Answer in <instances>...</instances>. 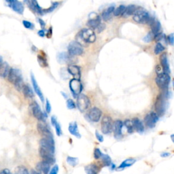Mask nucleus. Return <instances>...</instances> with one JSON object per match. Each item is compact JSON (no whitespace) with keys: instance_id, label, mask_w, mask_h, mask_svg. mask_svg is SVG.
<instances>
[{"instance_id":"1","label":"nucleus","mask_w":174,"mask_h":174,"mask_svg":"<svg viewBox=\"0 0 174 174\" xmlns=\"http://www.w3.org/2000/svg\"><path fill=\"white\" fill-rule=\"evenodd\" d=\"M8 81L17 88L19 91L22 90L23 87L24 86L23 80L22 77V73L21 70L17 68H10L8 76Z\"/></svg>"},{"instance_id":"2","label":"nucleus","mask_w":174,"mask_h":174,"mask_svg":"<svg viewBox=\"0 0 174 174\" xmlns=\"http://www.w3.org/2000/svg\"><path fill=\"white\" fill-rule=\"evenodd\" d=\"M77 41L79 44L82 43H93L96 40V35L93 30L90 28L84 29L79 32L76 36Z\"/></svg>"},{"instance_id":"3","label":"nucleus","mask_w":174,"mask_h":174,"mask_svg":"<svg viewBox=\"0 0 174 174\" xmlns=\"http://www.w3.org/2000/svg\"><path fill=\"white\" fill-rule=\"evenodd\" d=\"M170 80L171 78H170L169 74L165 72H163L162 74L157 75V77L155 79L157 86L159 87L160 89L162 90V93L166 95L167 97L168 95V87Z\"/></svg>"},{"instance_id":"4","label":"nucleus","mask_w":174,"mask_h":174,"mask_svg":"<svg viewBox=\"0 0 174 174\" xmlns=\"http://www.w3.org/2000/svg\"><path fill=\"white\" fill-rule=\"evenodd\" d=\"M167 98V97L163 93L157 96L154 103V109H155V112L159 116H162L165 113Z\"/></svg>"},{"instance_id":"5","label":"nucleus","mask_w":174,"mask_h":174,"mask_svg":"<svg viewBox=\"0 0 174 174\" xmlns=\"http://www.w3.org/2000/svg\"><path fill=\"white\" fill-rule=\"evenodd\" d=\"M29 110L30 113H31L35 118L38 119V120L46 121V120L48 117L47 114L42 111L40 106H39L38 104L36 102H33L29 105Z\"/></svg>"},{"instance_id":"6","label":"nucleus","mask_w":174,"mask_h":174,"mask_svg":"<svg viewBox=\"0 0 174 174\" xmlns=\"http://www.w3.org/2000/svg\"><path fill=\"white\" fill-rule=\"evenodd\" d=\"M151 19L150 15L143 9L137 10L134 13L133 20L138 23H148Z\"/></svg>"},{"instance_id":"7","label":"nucleus","mask_w":174,"mask_h":174,"mask_svg":"<svg viewBox=\"0 0 174 174\" xmlns=\"http://www.w3.org/2000/svg\"><path fill=\"white\" fill-rule=\"evenodd\" d=\"M40 148L54 154L55 147H54V141L53 137H46L42 138L40 141Z\"/></svg>"},{"instance_id":"8","label":"nucleus","mask_w":174,"mask_h":174,"mask_svg":"<svg viewBox=\"0 0 174 174\" xmlns=\"http://www.w3.org/2000/svg\"><path fill=\"white\" fill-rule=\"evenodd\" d=\"M67 50H68L69 54L73 56H80L84 52L83 47L80 44H79L76 41H73V42H70L68 47H67Z\"/></svg>"},{"instance_id":"9","label":"nucleus","mask_w":174,"mask_h":174,"mask_svg":"<svg viewBox=\"0 0 174 174\" xmlns=\"http://www.w3.org/2000/svg\"><path fill=\"white\" fill-rule=\"evenodd\" d=\"M83 86L80 80L73 78L70 81V89L74 97L80 95Z\"/></svg>"},{"instance_id":"10","label":"nucleus","mask_w":174,"mask_h":174,"mask_svg":"<svg viewBox=\"0 0 174 174\" xmlns=\"http://www.w3.org/2000/svg\"><path fill=\"white\" fill-rule=\"evenodd\" d=\"M90 100L84 94H80L77 97V107L81 112H84L89 108Z\"/></svg>"},{"instance_id":"11","label":"nucleus","mask_w":174,"mask_h":174,"mask_svg":"<svg viewBox=\"0 0 174 174\" xmlns=\"http://www.w3.org/2000/svg\"><path fill=\"white\" fill-rule=\"evenodd\" d=\"M101 126H102V131L104 134H109L113 131L114 123L112 119L108 116H104L102 118V122H101Z\"/></svg>"},{"instance_id":"12","label":"nucleus","mask_w":174,"mask_h":174,"mask_svg":"<svg viewBox=\"0 0 174 174\" xmlns=\"http://www.w3.org/2000/svg\"><path fill=\"white\" fill-rule=\"evenodd\" d=\"M37 129L38 132L44 136V137H53L52 132H51L50 129L48 125L46 122V121L43 120H39V122L37 125Z\"/></svg>"},{"instance_id":"13","label":"nucleus","mask_w":174,"mask_h":174,"mask_svg":"<svg viewBox=\"0 0 174 174\" xmlns=\"http://www.w3.org/2000/svg\"><path fill=\"white\" fill-rule=\"evenodd\" d=\"M159 116L155 112H151L147 114L144 118V123L148 128H154L159 120Z\"/></svg>"},{"instance_id":"14","label":"nucleus","mask_w":174,"mask_h":174,"mask_svg":"<svg viewBox=\"0 0 174 174\" xmlns=\"http://www.w3.org/2000/svg\"><path fill=\"white\" fill-rule=\"evenodd\" d=\"M101 24V18L95 12H92L89 15V20L87 23V26L92 29H95Z\"/></svg>"},{"instance_id":"15","label":"nucleus","mask_w":174,"mask_h":174,"mask_svg":"<svg viewBox=\"0 0 174 174\" xmlns=\"http://www.w3.org/2000/svg\"><path fill=\"white\" fill-rule=\"evenodd\" d=\"M39 154H40L41 158L43 159V161H46V162L50 163V165L54 164V162H55L54 154L51 153V152H48V151L40 148V149H39Z\"/></svg>"},{"instance_id":"16","label":"nucleus","mask_w":174,"mask_h":174,"mask_svg":"<svg viewBox=\"0 0 174 174\" xmlns=\"http://www.w3.org/2000/svg\"><path fill=\"white\" fill-rule=\"evenodd\" d=\"M102 116V112L98 108H93L88 112V116L90 120L92 122H97L100 120L101 117Z\"/></svg>"},{"instance_id":"17","label":"nucleus","mask_w":174,"mask_h":174,"mask_svg":"<svg viewBox=\"0 0 174 174\" xmlns=\"http://www.w3.org/2000/svg\"><path fill=\"white\" fill-rule=\"evenodd\" d=\"M31 83H32V85H33V90H34L35 93L37 94V95L38 96L39 98L40 99L41 102H42V103H44L45 101H44V97L43 93H42L40 87L39 86L38 82H37L36 79H35V76H34V75H33V73H31Z\"/></svg>"},{"instance_id":"18","label":"nucleus","mask_w":174,"mask_h":174,"mask_svg":"<svg viewBox=\"0 0 174 174\" xmlns=\"http://www.w3.org/2000/svg\"><path fill=\"white\" fill-rule=\"evenodd\" d=\"M25 2L33 12H36L40 15H42L44 14V10L40 6L37 0H25Z\"/></svg>"},{"instance_id":"19","label":"nucleus","mask_w":174,"mask_h":174,"mask_svg":"<svg viewBox=\"0 0 174 174\" xmlns=\"http://www.w3.org/2000/svg\"><path fill=\"white\" fill-rule=\"evenodd\" d=\"M122 127H123V122L121 120H118L114 122V137L116 139H120V138L122 137Z\"/></svg>"},{"instance_id":"20","label":"nucleus","mask_w":174,"mask_h":174,"mask_svg":"<svg viewBox=\"0 0 174 174\" xmlns=\"http://www.w3.org/2000/svg\"><path fill=\"white\" fill-rule=\"evenodd\" d=\"M37 171L43 174H48L50 170V164L46 161H42L36 165Z\"/></svg>"},{"instance_id":"21","label":"nucleus","mask_w":174,"mask_h":174,"mask_svg":"<svg viewBox=\"0 0 174 174\" xmlns=\"http://www.w3.org/2000/svg\"><path fill=\"white\" fill-rule=\"evenodd\" d=\"M67 72H69V74H70L74 78L80 80L81 76V72H80V69L78 66L75 65H69L67 67Z\"/></svg>"},{"instance_id":"22","label":"nucleus","mask_w":174,"mask_h":174,"mask_svg":"<svg viewBox=\"0 0 174 174\" xmlns=\"http://www.w3.org/2000/svg\"><path fill=\"white\" fill-rule=\"evenodd\" d=\"M12 10L14 11L19 14V15H23L24 12V6L22 2H21L19 0H14L11 4L10 5Z\"/></svg>"},{"instance_id":"23","label":"nucleus","mask_w":174,"mask_h":174,"mask_svg":"<svg viewBox=\"0 0 174 174\" xmlns=\"http://www.w3.org/2000/svg\"><path fill=\"white\" fill-rule=\"evenodd\" d=\"M148 24L150 25L151 29H152V32L154 33V35H156L159 33H160L161 25L159 21L155 20V19H153V18L151 17Z\"/></svg>"},{"instance_id":"24","label":"nucleus","mask_w":174,"mask_h":174,"mask_svg":"<svg viewBox=\"0 0 174 174\" xmlns=\"http://www.w3.org/2000/svg\"><path fill=\"white\" fill-rule=\"evenodd\" d=\"M160 62H161V67H162L164 72L169 74L170 73L169 65L167 56V54L165 53H163V54H161V56H160Z\"/></svg>"},{"instance_id":"25","label":"nucleus","mask_w":174,"mask_h":174,"mask_svg":"<svg viewBox=\"0 0 174 174\" xmlns=\"http://www.w3.org/2000/svg\"><path fill=\"white\" fill-rule=\"evenodd\" d=\"M10 70V67L8 63L2 62L0 63V78H8Z\"/></svg>"},{"instance_id":"26","label":"nucleus","mask_w":174,"mask_h":174,"mask_svg":"<svg viewBox=\"0 0 174 174\" xmlns=\"http://www.w3.org/2000/svg\"><path fill=\"white\" fill-rule=\"evenodd\" d=\"M72 56L68 52H60L57 54V61L59 63H67L71 61Z\"/></svg>"},{"instance_id":"27","label":"nucleus","mask_w":174,"mask_h":174,"mask_svg":"<svg viewBox=\"0 0 174 174\" xmlns=\"http://www.w3.org/2000/svg\"><path fill=\"white\" fill-rule=\"evenodd\" d=\"M68 130L72 135L76 137L78 139L81 137V135L78 131V125L76 122H70V125H69Z\"/></svg>"},{"instance_id":"28","label":"nucleus","mask_w":174,"mask_h":174,"mask_svg":"<svg viewBox=\"0 0 174 174\" xmlns=\"http://www.w3.org/2000/svg\"><path fill=\"white\" fill-rule=\"evenodd\" d=\"M132 122L134 129H135L137 132L139 133H142L144 131V127H143V123L141 122V120L139 118H135L133 119Z\"/></svg>"},{"instance_id":"29","label":"nucleus","mask_w":174,"mask_h":174,"mask_svg":"<svg viewBox=\"0 0 174 174\" xmlns=\"http://www.w3.org/2000/svg\"><path fill=\"white\" fill-rule=\"evenodd\" d=\"M22 91L26 98L31 99L34 97V93H33V89L29 84H24L22 88Z\"/></svg>"},{"instance_id":"30","label":"nucleus","mask_w":174,"mask_h":174,"mask_svg":"<svg viewBox=\"0 0 174 174\" xmlns=\"http://www.w3.org/2000/svg\"><path fill=\"white\" fill-rule=\"evenodd\" d=\"M114 10V6H111L105 10L102 13V18L105 21H109L112 18V15L113 14Z\"/></svg>"},{"instance_id":"31","label":"nucleus","mask_w":174,"mask_h":174,"mask_svg":"<svg viewBox=\"0 0 174 174\" xmlns=\"http://www.w3.org/2000/svg\"><path fill=\"white\" fill-rule=\"evenodd\" d=\"M50 120H51V123H52V125L54 126V128H55V131H56V135H57L58 136L62 135V133H63V132H62V129H61V125H60V124L58 122L57 119H56V117L54 116H52V117H51Z\"/></svg>"},{"instance_id":"32","label":"nucleus","mask_w":174,"mask_h":174,"mask_svg":"<svg viewBox=\"0 0 174 174\" xmlns=\"http://www.w3.org/2000/svg\"><path fill=\"white\" fill-rule=\"evenodd\" d=\"M84 170L86 174H98L99 169L97 165L92 164L85 167Z\"/></svg>"},{"instance_id":"33","label":"nucleus","mask_w":174,"mask_h":174,"mask_svg":"<svg viewBox=\"0 0 174 174\" xmlns=\"http://www.w3.org/2000/svg\"><path fill=\"white\" fill-rule=\"evenodd\" d=\"M137 10V7L135 6V5H129V6H128L127 7H126L125 12L123 13V16L124 17H129V16L133 15H134L135 12H136Z\"/></svg>"},{"instance_id":"34","label":"nucleus","mask_w":174,"mask_h":174,"mask_svg":"<svg viewBox=\"0 0 174 174\" xmlns=\"http://www.w3.org/2000/svg\"><path fill=\"white\" fill-rule=\"evenodd\" d=\"M136 162V160L133 159H126L125 161H124L120 165V166L118 167V169H123L126 167H129L132 165H133Z\"/></svg>"},{"instance_id":"35","label":"nucleus","mask_w":174,"mask_h":174,"mask_svg":"<svg viewBox=\"0 0 174 174\" xmlns=\"http://www.w3.org/2000/svg\"><path fill=\"white\" fill-rule=\"evenodd\" d=\"M126 7L124 6V5H120L118 7H117L116 9H114V15L115 17H119V16H122L123 13L125 12Z\"/></svg>"},{"instance_id":"36","label":"nucleus","mask_w":174,"mask_h":174,"mask_svg":"<svg viewBox=\"0 0 174 174\" xmlns=\"http://www.w3.org/2000/svg\"><path fill=\"white\" fill-rule=\"evenodd\" d=\"M38 61L40 65L42 67H46L48 66V62L45 56H44L42 54H38Z\"/></svg>"},{"instance_id":"37","label":"nucleus","mask_w":174,"mask_h":174,"mask_svg":"<svg viewBox=\"0 0 174 174\" xmlns=\"http://www.w3.org/2000/svg\"><path fill=\"white\" fill-rule=\"evenodd\" d=\"M124 125H125L126 128H127V131L129 133H131L133 132L134 130L133 125V122L131 121V120H126L124 122Z\"/></svg>"},{"instance_id":"38","label":"nucleus","mask_w":174,"mask_h":174,"mask_svg":"<svg viewBox=\"0 0 174 174\" xmlns=\"http://www.w3.org/2000/svg\"><path fill=\"white\" fill-rule=\"evenodd\" d=\"M67 163L69 165L72 167H75L78 163V159L76 157H67Z\"/></svg>"},{"instance_id":"39","label":"nucleus","mask_w":174,"mask_h":174,"mask_svg":"<svg viewBox=\"0 0 174 174\" xmlns=\"http://www.w3.org/2000/svg\"><path fill=\"white\" fill-rule=\"evenodd\" d=\"M102 158V161L103 163L105 166H110L112 165V160L110 159V157L108 155V154H103L102 157H101Z\"/></svg>"},{"instance_id":"40","label":"nucleus","mask_w":174,"mask_h":174,"mask_svg":"<svg viewBox=\"0 0 174 174\" xmlns=\"http://www.w3.org/2000/svg\"><path fill=\"white\" fill-rule=\"evenodd\" d=\"M163 50H165V47L163 46V44L160 43V42H157L155 46V48H154V53H155V54H159Z\"/></svg>"},{"instance_id":"41","label":"nucleus","mask_w":174,"mask_h":174,"mask_svg":"<svg viewBox=\"0 0 174 174\" xmlns=\"http://www.w3.org/2000/svg\"><path fill=\"white\" fill-rule=\"evenodd\" d=\"M16 174H30L24 166H19L16 169Z\"/></svg>"},{"instance_id":"42","label":"nucleus","mask_w":174,"mask_h":174,"mask_svg":"<svg viewBox=\"0 0 174 174\" xmlns=\"http://www.w3.org/2000/svg\"><path fill=\"white\" fill-rule=\"evenodd\" d=\"M154 36H155V35H154V33L151 31L150 33H148V34L145 35L144 38H143V40L145 42H150L154 40Z\"/></svg>"},{"instance_id":"43","label":"nucleus","mask_w":174,"mask_h":174,"mask_svg":"<svg viewBox=\"0 0 174 174\" xmlns=\"http://www.w3.org/2000/svg\"><path fill=\"white\" fill-rule=\"evenodd\" d=\"M58 4H59V3L58 2H53L52 3V5H51V6L49 8L46 9V10H44V12H46V13H48V12H51L52 11H54L55 9L57 8Z\"/></svg>"},{"instance_id":"44","label":"nucleus","mask_w":174,"mask_h":174,"mask_svg":"<svg viewBox=\"0 0 174 174\" xmlns=\"http://www.w3.org/2000/svg\"><path fill=\"white\" fill-rule=\"evenodd\" d=\"M66 104H67V108H68L69 110H73L76 108L75 103H74V102L72 99H67L66 102Z\"/></svg>"},{"instance_id":"45","label":"nucleus","mask_w":174,"mask_h":174,"mask_svg":"<svg viewBox=\"0 0 174 174\" xmlns=\"http://www.w3.org/2000/svg\"><path fill=\"white\" fill-rule=\"evenodd\" d=\"M23 24L24 27L25 28H27V29H29L31 30L34 29V27H35L34 25L32 23L30 22V21H23Z\"/></svg>"},{"instance_id":"46","label":"nucleus","mask_w":174,"mask_h":174,"mask_svg":"<svg viewBox=\"0 0 174 174\" xmlns=\"http://www.w3.org/2000/svg\"><path fill=\"white\" fill-rule=\"evenodd\" d=\"M102 152H101V150L99 148H95V150H94V158L95 159L97 160L100 159L102 157Z\"/></svg>"},{"instance_id":"47","label":"nucleus","mask_w":174,"mask_h":174,"mask_svg":"<svg viewBox=\"0 0 174 174\" xmlns=\"http://www.w3.org/2000/svg\"><path fill=\"white\" fill-rule=\"evenodd\" d=\"M51 110H52V108H51L50 103L48 99H46V111L48 114H49L50 113Z\"/></svg>"},{"instance_id":"48","label":"nucleus","mask_w":174,"mask_h":174,"mask_svg":"<svg viewBox=\"0 0 174 174\" xmlns=\"http://www.w3.org/2000/svg\"><path fill=\"white\" fill-rule=\"evenodd\" d=\"M58 166L57 165H55L50 170L48 174H58Z\"/></svg>"},{"instance_id":"49","label":"nucleus","mask_w":174,"mask_h":174,"mask_svg":"<svg viewBox=\"0 0 174 174\" xmlns=\"http://www.w3.org/2000/svg\"><path fill=\"white\" fill-rule=\"evenodd\" d=\"M167 40H168L169 43L171 44V45H173L174 44V34L173 33H171V34H169L168 35Z\"/></svg>"},{"instance_id":"50","label":"nucleus","mask_w":174,"mask_h":174,"mask_svg":"<svg viewBox=\"0 0 174 174\" xmlns=\"http://www.w3.org/2000/svg\"><path fill=\"white\" fill-rule=\"evenodd\" d=\"M95 136L99 141H100V142H103V141H104V137H103L102 135L99 133L98 131H96L95 132Z\"/></svg>"},{"instance_id":"51","label":"nucleus","mask_w":174,"mask_h":174,"mask_svg":"<svg viewBox=\"0 0 174 174\" xmlns=\"http://www.w3.org/2000/svg\"><path fill=\"white\" fill-rule=\"evenodd\" d=\"M38 21H39V23L40 24L41 27H42V29H44V27H46V23H44V21L41 19H38Z\"/></svg>"},{"instance_id":"52","label":"nucleus","mask_w":174,"mask_h":174,"mask_svg":"<svg viewBox=\"0 0 174 174\" xmlns=\"http://www.w3.org/2000/svg\"><path fill=\"white\" fill-rule=\"evenodd\" d=\"M38 34L39 36L42 37V38H44V37L45 36L46 33H45V31H44V29H41L38 32Z\"/></svg>"},{"instance_id":"53","label":"nucleus","mask_w":174,"mask_h":174,"mask_svg":"<svg viewBox=\"0 0 174 174\" xmlns=\"http://www.w3.org/2000/svg\"><path fill=\"white\" fill-rule=\"evenodd\" d=\"M0 174H12V173H10V170L8 169H3L2 171H1Z\"/></svg>"},{"instance_id":"54","label":"nucleus","mask_w":174,"mask_h":174,"mask_svg":"<svg viewBox=\"0 0 174 174\" xmlns=\"http://www.w3.org/2000/svg\"><path fill=\"white\" fill-rule=\"evenodd\" d=\"M170 155V153L169 152H164V153H162L161 154V157H167Z\"/></svg>"},{"instance_id":"55","label":"nucleus","mask_w":174,"mask_h":174,"mask_svg":"<svg viewBox=\"0 0 174 174\" xmlns=\"http://www.w3.org/2000/svg\"><path fill=\"white\" fill-rule=\"evenodd\" d=\"M30 174H40V173L38 171H35L34 169H31V172H30Z\"/></svg>"},{"instance_id":"56","label":"nucleus","mask_w":174,"mask_h":174,"mask_svg":"<svg viewBox=\"0 0 174 174\" xmlns=\"http://www.w3.org/2000/svg\"><path fill=\"white\" fill-rule=\"evenodd\" d=\"M6 2L8 3V4L9 5V6H10V5L11 4L12 2L14 1V0H6Z\"/></svg>"},{"instance_id":"57","label":"nucleus","mask_w":174,"mask_h":174,"mask_svg":"<svg viewBox=\"0 0 174 174\" xmlns=\"http://www.w3.org/2000/svg\"><path fill=\"white\" fill-rule=\"evenodd\" d=\"M171 139L172 140V141H173V142L174 143V134L171 135Z\"/></svg>"},{"instance_id":"58","label":"nucleus","mask_w":174,"mask_h":174,"mask_svg":"<svg viewBox=\"0 0 174 174\" xmlns=\"http://www.w3.org/2000/svg\"><path fill=\"white\" fill-rule=\"evenodd\" d=\"M61 94H62V95H63V97H65V98H66V99L67 98V95H66V94H65V93H63V92H61Z\"/></svg>"},{"instance_id":"59","label":"nucleus","mask_w":174,"mask_h":174,"mask_svg":"<svg viewBox=\"0 0 174 174\" xmlns=\"http://www.w3.org/2000/svg\"><path fill=\"white\" fill-rule=\"evenodd\" d=\"M2 63V57L0 56V63Z\"/></svg>"}]
</instances>
